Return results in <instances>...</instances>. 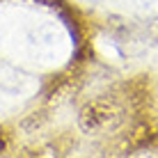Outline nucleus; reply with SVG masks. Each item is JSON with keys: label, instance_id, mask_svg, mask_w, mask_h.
Listing matches in <instances>:
<instances>
[{"label": "nucleus", "instance_id": "1", "mask_svg": "<svg viewBox=\"0 0 158 158\" xmlns=\"http://www.w3.org/2000/svg\"><path fill=\"white\" fill-rule=\"evenodd\" d=\"M64 32L55 28V25H39L30 32L28 37V46L32 48V53L39 57H57L64 53Z\"/></svg>", "mask_w": 158, "mask_h": 158}, {"label": "nucleus", "instance_id": "2", "mask_svg": "<svg viewBox=\"0 0 158 158\" xmlns=\"http://www.w3.org/2000/svg\"><path fill=\"white\" fill-rule=\"evenodd\" d=\"M25 83H28V80L16 71H9V73L2 71V78H0V87H2L5 92H9V94H21V92H25Z\"/></svg>", "mask_w": 158, "mask_h": 158}, {"label": "nucleus", "instance_id": "3", "mask_svg": "<svg viewBox=\"0 0 158 158\" xmlns=\"http://www.w3.org/2000/svg\"><path fill=\"white\" fill-rule=\"evenodd\" d=\"M142 12H158V0H131Z\"/></svg>", "mask_w": 158, "mask_h": 158}]
</instances>
